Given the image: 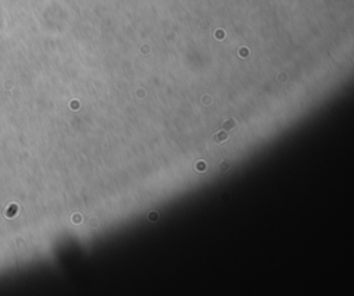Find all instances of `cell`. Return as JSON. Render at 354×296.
<instances>
[{
  "label": "cell",
  "mask_w": 354,
  "mask_h": 296,
  "mask_svg": "<svg viewBox=\"0 0 354 296\" xmlns=\"http://www.w3.org/2000/svg\"><path fill=\"white\" fill-rule=\"evenodd\" d=\"M234 127H235V121H234V119H227V121L221 125V129H223V130H231Z\"/></svg>",
  "instance_id": "6da1fadb"
},
{
  "label": "cell",
  "mask_w": 354,
  "mask_h": 296,
  "mask_svg": "<svg viewBox=\"0 0 354 296\" xmlns=\"http://www.w3.org/2000/svg\"><path fill=\"white\" fill-rule=\"evenodd\" d=\"M214 140H216L217 143H223V141H226V140H227V133H226V130L217 132V133L214 134Z\"/></svg>",
  "instance_id": "7a4b0ae2"
},
{
  "label": "cell",
  "mask_w": 354,
  "mask_h": 296,
  "mask_svg": "<svg viewBox=\"0 0 354 296\" xmlns=\"http://www.w3.org/2000/svg\"><path fill=\"white\" fill-rule=\"evenodd\" d=\"M196 168H198V170H205V169H204V168H205V165H204L202 162H201V163H198V165H196Z\"/></svg>",
  "instance_id": "3957f363"
}]
</instances>
